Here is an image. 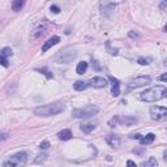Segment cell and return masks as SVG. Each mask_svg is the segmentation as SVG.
I'll return each mask as SVG.
<instances>
[{"instance_id": "cell-30", "label": "cell", "mask_w": 167, "mask_h": 167, "mask_svg": "<svg viewBox=\"0 0 167 167\" xmlns=\"http://www.w3.org/2000/svg\"><path fill=\"white\" fill-rule=\"evenodd\" d=\"M144 151V148H140V149H133V153H136V154H142Z\"/></svg>"}, {"instance_id": "cell-31", "label": "cell", "mask_w": 167, "mask_h": 167, "mask_svg": "<svg viewBox=\"0 0 167 167\" xmlns=\"http://www.w3.org/2000/svg\"><path fill=\"white\" fill-rule=\"evenodd\" d=\"M161 8H162V9L167 8V0H162V3H161Z\"/></svg>"}, {"instance_id": "cell-24", "label": "cell", "mask_w": 167, "mask_h": 167, "mask_svg": "<svg viewBox=\"0 0 167 167\" xmlns=\"http://www.w3.org/2000/svg\"><path fill=\"white\" fill-rule=\"evenodd\" d=\"M38 157H39V158H37V159H35V162H37V163H39V162H41V161L43 162L44 159L47 158V154H44V153H42V154H39Z\"/></svg>"}, {"instance_id": "cell-26", "label": "cell", "mask_w": 167, "mask_h": 167, "mask_svg": "<svg viewBox=\"0 0 167 167\" xmlns=\"http://www.w3.org/2000/svg\"><path fill=\"white\" fill-rule=\"evenodd\" d=\"M51 12H54V13H59L60 12V8L58 5H51Z\"/></svg>"}, {"instance_id": "cell-8", "label": "cell", "mask_w": 167, "mask_h": 167, "mask_svg": "<svg viewBox=\"0 0 167 167\" xmlns=\"http://www.w3.org/2000/svg\"><path fill=\"white\" fill-rule=\"evenodd\" d=\"M109 85L107 82V78L104 77H93L90 81H89V86H91V88H95V89H102V88H106V86Z\"/></svg>"}, {"instance_id": "cell-15", "label": "cell", "mask_w": 167, "mask_h": 167, "mask_svg": "<svg viewBox=\"0 0 167 167\" xmlns=\"http://www.w3.org/2000/svg\"><path fill=\"white\" fill-rule=\"evenodd\" d=\"M89 86V82H85V81H76L73 84V89L77 90V91H82Z\"/></svg>"}, {"instance_id": "cell-29", "label": "cell", "mask_w": 167, "mask_h": 167, "mask_svg": "<svg viewBox=\"0 0 167 167\" xmlns=\"http://www.w3.org/2000/svg\"><path fill=\"white\" fill-rule=\"evenodd\" d=\"M159 80H161V81L167 82V73H163V75H161V77H159Z\"/></svg>"}, {"instance_id": "cell-36", "label": "cell", "mask_w": 167, "mask_h": 167, "mask_svg": "<svg viewBox=\"0 0 167 167\" xmlns=\"http://www.w3.org/2000/svg\"><path fill=\"white\" fill-rule=\"evenodd\" d=\"M163 65H165V67H167V59H166L165 62H163Z\"/></svg>"}, {"instance_id": "cell-35", "label": "cell", "mask_w": 167, "mask_h": 167, "mask_svg": "<svg viewBox=\"0 0 167 167\" xmlns=\"http://www.w3.org/2000/svg\"><path fill=\"white\" fill-rule=\"evenodd\" d=\"M165 161H167V151H165Z\"/></svg>"}, {"instance_id": "cell-21", "label": "cell", "mask_w": 167, "mask_h": 167, "mask_svg": "<svg viewBox=\"0 0 167 167\" xmlns=\"http://www.w3.org/2000/svg\"><path fill=\"white\" fill-rule=\"evenodd\" d=\"M0 56H3V58L12 56V50L9 47H4L2 51H0Z\"/></svg>"}, {"instance_id": "cell-18", "label": "cell", "mask_w": 167, "mask_h": 167, "mask_svg": "<svg viewBox=\"0 0 167 167\" xmlns=\"http://www.w3.org/2000/svg\"><path fill=\"white\" fill-rule=\"evenodd\" d=\"M80 128H81V131H82L84 133H90L91 131H94L95 125H94V124H91V123H85V124H81V125H80Z\"/></svg>"}, {"instance_id": "cell-5", "label": "cell", "mask_w": 167, "mask_h": 167, "mask_svg": "<svg viewBox=\"0 0 167 167\" xmlns=\"http://www.w3.org/2000/svg\"><path fill=\"white\" fill-rule=\"evenodd\" d=\"M138 122V119L135 118V116H129V115H127V116H114L112 119L109 120V125L111 127V128H114V127H118V125H127V127H129V125H133V124H137Z\"/></svg>"}, {"instance_id": "cell-1", "label": "cell", "mask_w": 167, "mask_h": 167, "mask_svg": "<svg viewBox=\"0 0 167 167\" xmlns=\"http://www.w3.org/2000/svg\"><path fill=\"white\" fill-rule=\"evenodd\" d=\"M166 97H167V88H165V86H162V85L153 86V88L146 89L145 91H142L141 94H140L141 101L148 102V103L161 101V99H163Z\"/></svg>"}, {"instance_id": "cell-27", "label": "cell", "mask_w": 167, "mask_h": 167, "mask_svg": "<svg viewBox=\"0 0 167 167\" xmlns=\"http://www.w3.org/2000/svg\"><path fill=\"white\" fill-rule=\"evenodd\" d=\"M131 38H133V39H136V38H138L140 37V34H137V33H135V31H129V34H128Z\"/></svg>"}, {"instance_id": "cell-16", "label": "cell", "mask_w": 167, "mask_h": 167, "mask_svg": "<svg viewBox=\"0 0 167 167\" xmlns=\"http://www.w3.org/2000/svg\"><path fill=\"white\" fill-rule=\"evenodd\" d=\"M25 2H26V0H13V3H12V9L15 11V12L21 11L22 7L25 5Z\"/></svg>"}, {"instance_id": "cell-22", "label": "cell", "mask_w": 167, "mask_h": 167, "mask_svg": "<svg viewBox=\"0 0 167 167\" xmlns=\"http://www.w3.org/2000/svg\"><path fill=\"white\" fill-rule=\"evenodd\" d=\"M50 142L49 141H43V142H41V145H39V149L41 150H46V149H49L50 148Z\"/></svg>"}, {"instance_id": "cell-37", "label": "cell", "mask_w": 167, "mask_h": 167, "mask_svg": "<svg viewBox=\"0 0 167 167\" xmlns=\"http://www.w3.org/2000/svg\"><path fill=\"white\" fill-rule=\"evenodd\" d=\"M165 31H167V25H166V26H165Z\"/></svg>"}, {"instance_id": "cell-12", "label": "cell", "mask_w": 167, "mask_h": 167, "mask_svg": "<svg viewBox=\"0 0 167 167\" xmlns=\"http://www.w3.org/2000/svg\"><path fill=\"white\" fill-rule=\"evenodd\" d=\"M59 42H60V38H59V37H52V38H50L49 41L43 44V47H42V52H46V51H47L49 49H51L52 46L58 44Z\"/></svg>"}, {"instance_id": "cell-10", "label": "cell", "mask_w": 167, "mask_h": 167, "mask_svg": "<svg viewBox=\"0 0 167 167\" xmlns=\"http://www.w3.org/2000/svg\"><path fill=\"white\" fill-rule=\"evenodd\" d=\"M76 56V52L75 51H69V52H63L58 56V62L60 63H71L73 59Z\"/></svg>"}, {"instance_id": "cell-25", "label": "cell", "mask_w": 167, "mask_h": 167, "mask_svg": "<svg viewBox=\"0 0 167 167\" xmlns=\"http://www.w3.org/2000/svg\"><path fill=\"white\" fill-rule=\"evenodd\" d=\"M141 137H142V136L140 135V133H133V135H131V138H132V140H140Z\"/></svg>"}, {"instance_id": "cell-28", "label": "cell", "mask_w": 167, "mask_h": 167, "mask_svg": "<svg viewBox=\"0 0 167 167\" xmlns=\"http://www.w3.org/2000/svg\"><path fill=\"white\" fill-rule=\"evenodd\" d=\"M2 65H3V67H8V65H9V64H8V59L2 56Z\"/></svg>"}, {"instance_id": "cell-13", "label": "cell", "mask_w": 167, "mask_h": 167, "mask_svg": "<svg viewBox=\"0 0 167 167\" xmlns=\"http://www.w3.org/2000/svg\"><path fill=\"white\" fill-rule=\"evenodd\" d=\"M155 140V135L154 133H148L146 136H142L141 138H140V144H141L142 146L144 145H149V144H151L153 141Z\"/></svg>"}, {"instance_id": "cell-4", "label": "cell", "mask_w": 167, "mask_h": 167, "mask_svg": "<svg viewBox=\"0 0 167 167\" xmlns=\"http://www.w3.org/2000/svg\"><path fill=\"white\" fill-rule=\"evenodd\" d=\"M98 111H99L98 106H95V104H86V106H84V107L73 110L72 115H73V118H77V119H86V118H91V116L97 115Z\"/></svg>"}, {"instance_id": "cell-7", "label": "cell", "mask_w": 167, "mask_h": 167, "mask_svg": "<svg viewBox=\"0 0 167 167\" xmlns=\"http://www.w3.org/2000/svg\"><path fill=\"white\" fill-rule=\"evenodd\" d=\"M151 81L150 76H138L136 78L131 80V81L127 84L129 89H137V88H141V86H145L146 84H149Z\"/></svg>"}, {"instance_id": "cell-32", "label": "cell", "mask_w": 167, "mask_h": 167, "mask_svg": "<svg viewBox=\"0 0 167 167\" xmlns=\"http://www.w3.org/2000/svg\"><path fill=\"white\" fill-rule=\"evenodd\" d=\"M94 67H95V69H97V71H101V67L97 64V62H93V68H94Z\"/></svg>"}, {"instance_id": "cell-11", "label": "cell", "mask_w": 167, "mask_h": 167, "mask_svg": "<svg viewBox=\"0 0 167 167\" xmlns=\"http://www.w3.org/2000/svg\"><path fill=\"white\" fill-rule=\"evenodd\" d=\"M106 142H107L111 148H118V146L120 145V138L116 135H109L107 137H106Z\"/></svg>"}, {"instance_id": "cell-3", "label": "cell", "mask_w": 167, "mask_h": 167, "mask_svg": "<svg viewBox=\"0 0 167 167\" xmlns=\"http://www.w3.org/2000/svg\"><path fill=\"white\" fill-rule=\"evenodd\" d=\"M26 162H28V154L25 151H20L7 158L3 162V167H21L25 166Z\"/></svg>"}, {"instance_id": "cell-33", "label": "cell", "mask_w": 167, "mask_h": 167, "mask_svg": "<svg viewBox=\"0 0 167 167\" xmlns=\"http://www.w3.org/2000/svg\"><path fill=\"white\" fill-rule=\"evenodd\" d=\"M127 165L131 166V167H136V163L133 162V161H128V162H127Z\"/></svg>"}, {"instance_id": "cell-9", "label": "cell", "mask_w": 167, "mask_h": 167, "mask_svg": "<svg viewBox=\"0 0 167 167\" xmlns=\"http://www.w3.org/2000/svg\"><path fill=\"white\" fill-rule=\"evenodd\" d=\"M109 80H110V82H111V94L114 95V97H118V95H120V81L118 78H115V77H109Z\"/></svg>"}, {"instance_id": "cell-34", "label": "cell", "mask_w": 167, "mask_h": 167, "mask_svg": "<svg viewBox=\"0 0 167 167\" xmlns=\"http://www.w3.org/2000/svg\"><path fill=\"white\" fill-rule=\"evenodd\" d=\"M2 136H3V137H2V140H5V138H7V133H3Z\"/></svg>"}, {"instance_id": "cell-19", "label": "cell", "mask_w": 167, "mask_h": 167, "mask_svg": "<svg viewBox=\"0 0 167 167\" xmlns=\"http://www.w3.org/2000/svg\"><path fill=\"white\" fill-rule=\"evenodd\" d=\"M44 30H46L44 26H38V28L34 30V33L31 34V39H37L38 37H41L43 33H44Z\"/></svg>"}, {"instance_id": "cell-14", "label": "cell", "mask_w": 167, "mask_h": 167, "mask_svg": "<svg viewBox=\"0 0 167 167\" xmlns=\"http://www.w3.org/2000/svg\"><path fill=\"white\" fill-rule=\"evenodd\" d=\"M72 132H71V129H63V131H60L59 133H58V137H59V140H63V141H67V140H71L72 138Z\"/></svg>"}, {"instance_id": "cell-2", "label": "cell", "mask_w": 167, "mask_h": 167, "mask_svg": "<svg viewBox=\"0 0 167 167\" xmlns=\"http://www.w3.org/2000/svg\"><path fill=\"white\" fill-rule=\"evenodd\" d=\"M65 109V106L62 102H56V103H49L44 106H39L34 110V114L38 116H52V115H58V114L63 112Z\"/></svg>"}, {"instance_id": "cell-17", "label": "cell", "mask_w": 167, "mask_h": 167, "mask_svg": "<svg viewBox=\"0 0 167 167\" xmlns=\"http://www.w3.org/2000/svg\"><path fill=\"white\" fill-rule=\"evenodd\" d=\"M86 69H88V63H86V62H80L77 64L76 72L78 73V75H84V73L86 72Z\"/></svg>"}, {"instance_id": "cell-6", "label": "cell", "mask_w": 167, "mask_h": 167, "mask_svg": "<svg viewBox=\"0 0 167 167\" xmlns=\"http://www.w3.org/2000/svg\"><path fill=\"white\" fill-rule=\"evenodd\" d=\"M150 118L155 122H161V120L167 119V109L162 106H153L150 109Z\"/></svg>"}, {"instance_id": "cell-20", "label": "cell", "mask_w": 167, "mask_h": 167, "mask_svg": "<svg viewBox=\"0 0 167 167\" xmlns=\"http://www.w3.org/2000/svg\"><path fill=\"white\" fill-rule=\"evenodd\" d=\"M157 165H158V162H157V159H155L154 157H150V158H149V161H146V162H142V163H141L142 167H150V166H157Z\"/></svg>"}, {"instance_id": "cell-23", "label": "cell", "mask_w": 167, "mask_h": 167, "mask_svg": "<svg viewBox=\"0 0 167 167\" xmlns=\"http://www.w3.org/2000/svg\"><path fill=\"white\" fill-rule=\"evenodd\" d=\"M149 62H150V60H149V59H145V58H140V59L137 60V63L141 64V65H148Z\"/></svg>"}]
</instances>
